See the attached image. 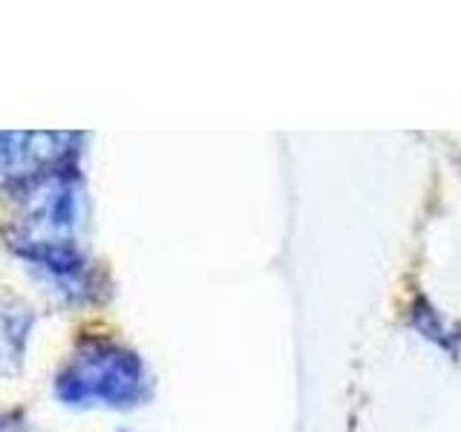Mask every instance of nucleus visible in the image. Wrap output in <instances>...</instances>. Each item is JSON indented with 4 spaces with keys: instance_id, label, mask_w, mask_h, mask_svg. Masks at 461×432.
<instances>
[{
    "instance_id": "1",
    "label": "nucleus",
    "mask_w": 461,
    "mask_h": 432,
    "mask_svg": "<svg viewBox=\"0 0 461 432\" xmlns=\"http://www.w3.org/2000/svg\"><path fill=\"white\" fill-rule=\"evenodd\" d=\"M61 139L55 133H0V187L29 191L41 179L52 176L58 156L52 144Z\"/></svg>"
},
{
    "instance_id": "2",
    "label": "nucleus",
    "mask_w": 461,
    "mask_h": 432,
    "mask_svg": "<svg viewBox=\"0 0 461 432\" xmlns=\"http://www.w3.org/2000/svg\"><path fill=\"white\" fill-rule=\"evenodd\" d=\"M32 314L21 302H0V372H14L26 352Z\"/></svg>"
},
{
    "instance_id": "3",
    "label": "nucleus",
    "mask_w": 461,
    "mask_h": 432,
    "mask_svg": "<svg viewBox=\"0 0 461 432\" xmlns=\"http://www.w3.org/2000/svg\"><path fill=\"white\" fill-rule=\"evenodd\" d=\"M0 432H26V418L21 412H0Z\"/></svg>"
}]
</instances>
